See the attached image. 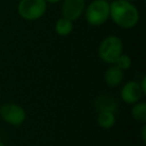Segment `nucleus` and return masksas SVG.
I'll list each match as a JSON object with an SVG mask.
<instances>
[{"label": "nucleus", "instance_id": "nucleus-1", "mask_svg": "<svg viewBox=\"0 0 146 146\" xmlns=\"http://www.w3.org/2000/svg\"><path fill=\"white\" fill-rule=\"evenodd\" d=\"M110 18L117 26L130 29L139 21V11L130 1L113 0L110 2Z\"/></svg>", "mask_w": 146, "mask_h": 146}, {"label": "nucleus", "instance_id": "nucleus-2", "mask_svg": "<svg viewBox=\"0 0 146 146\" xmlns=\"http://www.w3.org/2000/svg\"><path fill=\"white\" fill-rule=\"evenodd\" d=\"M85 19L91 26H100L110 18V2L106 0H93L84 10Z\"/></svg>", "mask_w": 146, "mask_h": 146}, {"label": "nucleus", "instance_id": "nucleus-3", "mask_svg": "<svg viewBox=\"0 0 146 146\" xmlns=\"http://www.w3.org/2000/svg\"><path fill=\"white\" fill-rule=\"evenodd\" d=\"M122 51H123L122 40L118 36L111 35L101 41L98 48V54L104 62L113 64L122 54Z\"/></svg>", "mask_w": 146, "mask_h": 146}, {"label": "nucleus", "instance_id": "nucleus-4", "mask_svg": "<svg viewBox=\"0 0 146 146\" xmlns=\"http://www.w3.org/2000/svg\"><path fill=\"white\" fill-rule=\"evenodd\" d=\"M47 10V2L45 0H20L17 11L21 18L27 21L40 19Z\"/></svg>", "mask_w": 146, "mask_h": 146}, {"label": "nucleus", "instance_id": "nucleus-5", "mask_svg": "<svg viewBox=\"0 0 146 146\" xmlns=\"http://www.w3.org/2000/svg\"><path fill=\"white\" fill-rule=\"evenodd\" d=\"M0 116L10 125L20 126L26 119V112L20 105L6 103L0 107Z\"/></svg>", "mask_w": 146, "mask_h": 146}, {"label": "nucleus", "instance_id": "nucleus-6", "mask_svg": "<svg viewBox=\"0 0 146 146\" xmlns=\"http://www.w3.org/2000/svg\"><path fill=\"white\" fill-rule=\"evenodd\" d=\"M85 7V0H62L61 14L64 18L75 21L81 17Z\"/></svg>", "mask_w": 146, "mask_h": 146}, {"label": "nucleus", "instance_id": "nucleus-7", "mask_svg": "<svg viewBox=\"0 0 146 146\" xmlns=\"http://www.w3.org/2000/svg\"><path fill=\"white\" fill-rule=\"evenodd\" d=\"M143 96L140 85L136 81H129L123 86L121 90V98L128 104L136 103Z\"/></svg>", "mask_w": 146, "mask_h": 146}, {"label": "nucleus", "instance_id": "nucleus-8", "mask_svg": "<svg viewBox=\"0 0 146 146\" xmlns=\"http://www.w3.org/2000/svg\"><path fill=\"white\" fill-rule=\"evenodd\" d=\"M95 108L97 111L103 112H115L118 108V103L115 98L109 95H101L96 98L95 100Z\"/></svg>", "mask_w": 146, "mask_h": 146}, {"label": "nucleus", "instance_id": "nucleus-9", "mask_svg": "<svg viewBox=\"0 0 146 146\" xmlns=\"http://www.w3.org/2000/svg\"><path fill=\"white\" fill-rule=\"evenodd\" d=\"M123 79V70L118 68L117 66H111L104 73V80L106 84L111 87H116L121 83Z\"/></svg>", "mask_w": 146, "mask_h": 146}, {"label": "nucleus", "instance_id": "nucleus-10", "mask_svg": "<svg viewBox=\"0 0 146 146\" xmlns=\"http://www.w3.org/2000/svg\"><path fill=\"white\" fill-rule=\"evenodd\" d=\"M73 30V21L61 17L55 23V32L60 36H67Z\"/></svg>", "mask_w": 146, "mask_h": 146}, {"label": "nucleus", "instance_id": "nucleus-11", "mask_svg": "<svg viewBox=\"0 0 146 146\" xmlns=\"http://www.w3.org/2000/svg\"><path fill=\"white\" fill-rule=\"evenodd\" d=\"M97 122L100 127L105 128V129L111 128L115 124V115H114L113 112H108V111L99 112Z\"/></svg>", "mask_w": 146, "mask_h": 146}, {"label": "nucleus", "instance_id": "nucleus-12", "mask_svg": "<svg viewBox=\"0 0 146 146\" xmlns=\"http://www.w3.org/2000/svg\"><path fill=\"white\" fill-rule=\"evenodd\" d=\"M132 117L139 122L146 121V103L145 102H136L131 110Z\"/></svg>", "mask_w": 146, "mask_h": 146}, {"label": "nucleus", "instance_id": "nucleus-13", "mask_svg": "<svg viewBox=\"0 0 146 146\" xmlns=\"http://www.w3.org/2000/svg\"><path fill=\"white\" fill-rule=\"evenodd\" d=\"M131 63H132L131 58H130L128 55L122 53V54L117 58V60L115 61L114 64H115L118 68L121 69V70H127V69H129L130 66H131Z\"/></svg>", "mask_w": 146, "mask_h": 146}, {"label": "nucleus", "instance_id": "nucleus-14", "mask_svg": "<svg viewBox=\"0 0 146 146\" xmlns=\"http://www.w3.org/2000/svg\"><path fill=\"white\" fill-rule=\"evenodd\" d=\"M145 84H146V78L143 77L141 80V82L139 83L140 88H141L142 92H143V95H146V87H145Z\"/></svg>", "mask_w": 146, "mask_h": 146}, {"label": "nucleus", "instance_id": "nucleus-15", "mask_svg": "<svg viewBox=\"0 0 146 146\" xmlns=\"http://www.w3.org/2000/svg\"><path fill=\"white\" fill-rule=\"evenodd\" d=\"M145 130H146V126L143 125L141 128V136H142V140H143V142H145V139H146V136H145Z\"/></svg>", "mask_w": 146, "mask_h": 146}, {"label": "nucleus", "instance_id": "nucleus-16", "mask_svg": "<svg viewBox=\"0 0 146 146\" xmlns=\"http://www.w3.org/2000/svg\"><path fill=\"white\" fill-rule=\"evenodd\" d=\"M47 3H51V4H56V3L61 2L62 0H45Z\"/></svg>", "mask_w": 146, "mask_h": 146}, {"label": "nucleus", "instance_id": "nucleus-17", "mask_svg": "<svg viewBox=\"0 0 146 146\" xmlns=\"http://www.w3.org/2000/svg\"><path fill=\"white\" fill-rule=\"evenodd\" d=\"M0 146H5V145H4V144L2 143V142H0Z\"/></svg>", "mask_w": 146, "mask_h": 146}, {"label": "nucleus", "instance_id": "nucleus-18", "mask_svg": "<svg viewBox=\"0 0 146 146\" xmlns=\"http://www.w3.org/2000/svg\"><path fill=\"white\" fill-rule=\"evenodd\" d=\"M106 1H108V2H111V1H113V0H106Z\"/></svg>", "mask_w": 146, "mask_h": 146}, {"label": "nucleus", "instance_id": "nucleus-19", "mask_svg": "<svg viewBox=\"0 0 146 146\" xmlns=\"http://www.w3.org/2000/svg\"><path fill=\"white\" fill-rule=\"evenodd\" d=\"M126 1H130V2H132V1H133V0H126Z\"/></svg>", "mask_w": 146, "mask_h": 146}]
</instances>
